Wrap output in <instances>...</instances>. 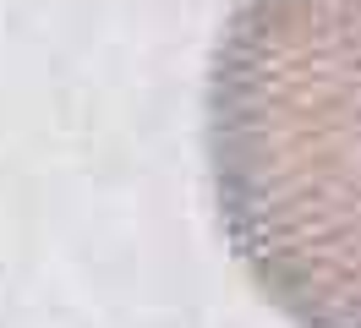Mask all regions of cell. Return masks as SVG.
<instances>
[{"label":"cell","instance_id":"1","mask_svg":"<svg viewBox=\"0 0 361 328\" xmlns=\"http://www.w3.org/2000/svg\"><path fill=\"white\" fill-rule=\"evenodd\" d=\"M208 181L295 328H361V0H241L208 66Z\"/></svg>","mask_w":361,"mask_h":328}]
</instances>
